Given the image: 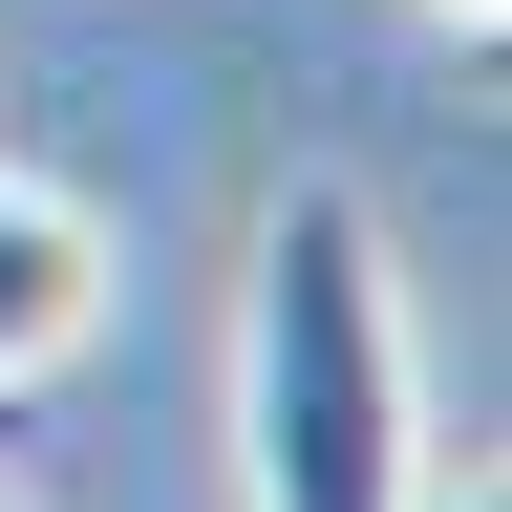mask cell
Listing matches in <instances>:
<instances>
[{
    "instance_id": "6da1fadb",
    "label": "cell",
    "mask_w": 512,
    "mask_h": 512,
    "mask_svg": "<svg viewBox=\"0 0 512 512\" xmlns=\"http://www.w3.org/2000/svg\"><path fill=\"white\" fill-rule=\"evenodd\" d=\"M235 470L256 512H406L427 491V363H406V278L342 171H299L256 214V299H235Z\"/></svg>"
},
{
    "instance_id": "7a4b0ae2",
    "label": "cell",
    "mask_w": 512,
    "mask_h": 512,
    "mask_svg": "<svg viewBox=\"0 0 512 512\" xmlns=\"http://www.w3.org/2000/svg\"><path fill=\"white\" fill-rule=\"evenodd\" d=\"M107 278H128V256H107L86 192H64V171H0V406L107 342Z\"/></svg>"
},
{
    "instance_id": "3957f363",
    "label": "cell",
    "mask_w": 512,
    "mask_h": 512,
    "mask_svg": "<svg viewBox=\"0 0 512 512\" xmlns=\"http://www.w3.org/2000/svg\"><path fill=\"white\" fill-rule=\"evenodd\" d=\"M427 22H470V43H491V22H512V0H427Z\"/></svg>"
},
{
    "instance_id": "277c9868",
    "label": "cell",
    "mask_w": 512,
    "mask_h": 512,
    "mask_svg": "<svg viewBox=\"0 0 512 512\" xmlns=\"http://www.w3.org/2000/svg\"><path fill=\"white\" fill-rule=\"evenodd\" d=\"M0 512H22V491H0Z\"/></svg>"
}]
</instances>
